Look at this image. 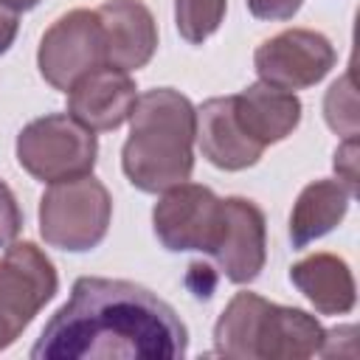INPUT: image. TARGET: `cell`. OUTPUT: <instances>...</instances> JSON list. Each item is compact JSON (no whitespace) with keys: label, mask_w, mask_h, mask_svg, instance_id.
I'll list each match as a JSON object with an SVG mask.
<instances>
[{"label":"cell","mask_w":360,"mask_h":360,"mask_svg":"<svg viewBox=\"0 0 360 360\" xmlns=\"http://www.w3.org/2000/svg\"><path fill=\"white\" fill-rule=\"evenodd\" d=\"M188 332L177 312L141 284L124 278H76L70 298L37 338L34 360H172L183 357Z\"/></svg>","instance_id":"cell-1"},{"label":"cell","mask_w":360,"mask_h":360,"mask_svg":"<svg viewBox=\"0 0 360 360\" xmlns=\"http://www.w3.org/2000/svg\"><path fill=\"white\" fill-rule=\"evenodd\" d=\"M194 135L197 110L183 93L172 87L141 93L129 112V138L121 149L127 180L146 194L186 183L194 169Z\"/></svg>","instance_id":"cell-2"},{"label":"cell","mask_w":360,"mask_h":360,"mask_svg":"<svg viewBox=\"0 0 360 360\" xmlns=\"http://www.w3.org/2000/svg\"><path fill=\"white\" fill-rule=\"evenodd\" d=\"M323 346L321 323L295 307L236 292L214 326V349L233 360H304Z\"/></svg>","instance_id":"cell-3"},{"label":"cell","mask_w":360,"mask_h":360,"mask_svg":"<svg viewBox=\"0 0 360 360\" xmlns=\"http://www.w3.org/2000/svg\"><path fill=\"white\" fill-rule=\"evenodd\" d=\"M110 217L112 197L93 174L51 183L39 200V233L45 245L70 253L93 250L107 236Z\"/></svg>","instance_id":"cell-4"},{"label":"cell","mask_w":360,"mask_h":360,"mask_svg":"<svg viewBox=\"0 0 360 360\" xmlns=\"http://www.w3.org/2000/svg\"><path fill=\"white\" fill-rule=\"evenodd\" d=\"M96 132L68 112L42 115L25 124L17 135L20 166L42 183H59L90 174L96 166Z\"/></svg>","instance_id":"cell-5"},{"label":"cell","mask_w":360,"mask_h":360,"mask_svg":"<svg viewBox=\"0 0 360 360\" xmlns=\"http://www.w3.org/2000/svg\"><path fill=\"white\" fill-rule=\"evenodd\" d=\"M53 262L34 242H14L0 256V352L8 349L34 315L56 295Z\"/></svg>","instance_id":"cell-6"},{"label":"cell","mask_w":360,"mask_h":360,"mask_svg":"<svg viewBox=\"0 0 360 360\" xmlns=\"http://www.w3.org/2000/svg\"><path fill=\"white\" fill-rule=\"evenodd\" d=\"M42 79L68 93L76 79L107 65V45L101 20L90 8H73L62 14L45 34L37 51Z\"/></svg>","instance_id":"cell-7"},{"label":"cell","mask_w":360,"mask_h":360,"mask_svg":"<svg viewBox=\"0 0 360 360\" xmlns=\"http://www.w3.org/2000/svg\"><path fill=\"white\" fill-rule=\"evenodd\" d=\"M155 236L166 250L214 253L222 233V200L197 183H177L152 208Z\"/></svg>","instance_id":"cell-8"},{"label":"cell","mask_w":360,"mask_h":360,"mask_svg":"<svg viewBox=\"0 0 360 360\" xmlns=\"http://www.w3.org/2000/svg\"><path fill=\"white\" fill-rule=\"evenodd\" d=\"M338 62L332 42L309 28H290L270 39H264L253 65L262 82L276 84L281 90H304L318 84Z\"/></svg>","instance_id":"cell-9"},{"label":"cell","mask_w":360,"mask_h":360,"mask_svg":"<svg viewBox=\"0 0 360 360\" xmlns=\"http://www.w3.org/2000/svg\"><path fill=\"white\" fill-rule=\"evenodd\" d=\"M211 256L233 284H250L253 278H259L267 259V228L264 214L253 200H222V233Z\"/></svg>","instance_id":"cell-10"},{"label":"cell","mask_w":360,"mask_h":360,"mask_svg":"<svg viewBox=\"0 0 360 360\" xmlns=\"http://www.w3.org/2000/svg\"><path fill=\"white\" fill-rule=\"evenodd\" d=\"M135 90L138 87L127 70L101 65L70 84L68 115L93 132H112L129 118L138 98Z\"/></svg>","instance_id":"cell-11"},{"label":"cell","mask_w":360,"mask_h":360,"mask_svg":"<svg viewBox=\"0 0 360 360\" xmlns=\"http://www.w3.org/2000/svg\"><path fill=\"white\" fill-rule=\"evenodd\" d=\"M107 45V65L118 70L143 68L158 48V25L141 0H107L96 8Z\"/></svg>","instance_id":"cell-12"},{"label":"cell","mask_w":360,"mask_h":360,"mask_svg":"<svg viewBox=\"0 0 360 360\" xmlns=\"http://www.w3.org/2000/svg\"><path fill=\"white\" fill-rule=\"evenodd\" d=\"M200 152L208 163H214L222 172H242L253 163H259L264 146H259L248 132L239 127L233 112V96L208 98L197 110V135Z\"/></svg>","instance_id":"cell-13"},{"label":"cell","mask_w":360,"mask_h":360,"mask_svg":"<svg viewBox=\"0 0 360 360\" xmlns=\"http://www.w3.org/2000/svg\"><path fill=\"white\" fill-rule=\"evenodd\" d=\"M233 112L248 138L259 146H270L292 135L301 121V101L292 90L256 82L233 96Z\"/></svg>","instance_id":"cell-14"},{"label":"cell","mask_w":360,"mask_h":360,"mask_svg":"<svg viewBox=\"0 0 360 360\" xmlns=\"http://www.w3.org/2000/svg\"><path fill=\"white\" fill-rule=\"evenodd\" d=\"M290 281L321 315H346L357 301L354 276L335 253H312L290 267Z\"/></svg>","instance_id":"cell-15"},{"label":"cell","mask_w":360,"mask_h":360,"mask_svg":"<svg viewBox=\"0 0 360 360\" xmlns=\"http://www.w3.org/2000/svg\"><path fill=\"white\" fill-rule=\"evenodd\" d=\"M352 191L340 180H315L304 186L290 214V239L295 248H307L309 242L329 233L349 211Z\"/></svg>","instance_id":"cell-16"},{"label":"cell","mask_w":360,"mask_h":360,"mask_svg":"<svg viewBox=\"0 0 360 360\" xmlns=\"http://www.w3.org/2000/svg\"><path fill=\"white\" fill-rule=\"evenodd\" d=\"M228 0H174V22L186 42L202 45L225 17Z\"/></svg>","instance_id":"cell-17"},{"label":"cell","mask_w":360,"mask_h":360,"mask_svg":"<svg viewBox=\"0 0 360 360\" xmlns=\"http://www.w3.org/2000/svg\"><path fill=\"white\" fill-rule=\"evenodd\" d=\"M323 115H326V124L335 132H340L343 138L357 135V96H354V84H352V70L329 87V93L323 98Z\"/></svg>","instance_id":"cell-18"},{"label":"cell","mask_w":360,"mask_h":360,"mask_svg":"<svg viewBox=\"0 0 360 360\" xmlns=\"http://www.w3.org/2000/svg\"><path fill=\"white\" fill-rule=\"evenodd\" d=\"M22 228V211L17 205L14 191L0 180V248L11 245Z\"/></svg>","instance_id":"cell-19"},{"label":"cell","mask_w":360,"mask_h":360,"mask_svg":"<svg viewBox=\"0 0 360 360\" xmlns=\"http://www.w3.org/2000/svg\"><path fill=\"white\" fill-rule=\"evenodd\" d=\"M335 172H338V180L352 194H357V135L346 138L338 146V152H335Z\"/></svg>","instance_id":"cell-20"},{"label":"cell","mask_w":360,"mask_h":360,"mask_svg":"<svg viewBox=\"0 0 360 360\" xmlns=\"http://www.w3.org/2000/svg\"><path fill=\"white\" fill-rule=\"evenodd\" d=\"M256 20H292L304 0H245Z\"/></svg>","instance_id":"cell-21"},{"label":"cell","mask_w":360,"mask_h":360,"mask_svg":"<svg viewBox=\"0 0 360 360\" xmlns=\"http://www.w3.org/2000/svg\"><path fill=\"white\" fill-rule=\"evenodd\" d=\"M17 28H20V14L0 0V53H6L11 48V42L17 37Z\"/></svg>","instance_id":"cell-22"},{"label":"cell","mask_w":360,"mask_h":360,"mask_svg":"<svg viewBox=\"0 0 360 360\" xmlns=\"http://www.w3.org/2000/svg\"><path fill=\"white\" fill-rule=\"evenodd\" d=\"M3 3H6L8 8H14V11L20 14V11H28V8H34V6H39L42 0H3Z\"/></svg>","instance_id":"cell-23"}]
</instances>
